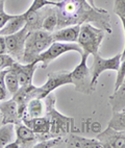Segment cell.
Listing matches in <instances>:
<instances>
[{"label":"cell","instance_id":"5","mask_svg":"<svg viewBox=\"0 0 125 148\" xmlns=\"http://www.w3.org/2000/svg\"><path fill=\"white\" fill-rule=\"evenodd\" d=\"M87 60L88 56L83 53L80 63L71 71V78L76 92L85 95H91L95 92L96 86L92 80V73L91 69L88 67Z\"/></svg>","mask_w":125,"mask_h":148},{"label":"cell","instance_id":"27","mask_svg":"<svg viewBox=\"0 0 125 148\" xmlns=\"http://www.w3.org/2000/svg\"><path fill=\"white\" fill-rule=\"evenodd\" d=\"M113 11L119 18H125V0H116Z\"/></svg>","mask_w":125,"mask_h":148},{"label":"cell","instance_id":"11","mask_svg":"<svg viewBox=\"0 0 125 148\" xmlns=\"http://www.w3.org/2000/svg\"><path fill=\"white\" fill-rule=\"evenodd\" d=\"M29 34V30L24 26L21 30L11 36L5 37L6 49L8 53L11 56H13L17 62L22 63L24 54V49H25V41Z\"/></svg>","mask_w":125,"mask_h":148},{"label":"cell","instance_id":"26","mask_svg":"<svg viewBox=\"0 0 125 148\" xmlns=\"http://www.w3.org/2000/svg\"><path fill=\"white\" fill-rule=\"evenodd\" d=\"M125 78V58L121 61L119 69L117 70V77L115 82V90H117L120 86L122 85Z\"/></svg>","mask_w":125,"mask_h":148},{"label":"cell","instance_id":"22","mask_svg":"<svg viewBox=\"0 0 125 148\" xmlns=\"http://www.w3.org/2000/svg\"><path fill=\"white\" fill-rule=\"evenodd\" d=\"M109 126L113 130L125 132V111L113 112V116L109 121Z\"/></svg>","mask_w":125,"mask_h":148},{"label":"cell","instance_id":"21","mask_svg":"<svg viewBox=\"0 0 125 148\" xmlns=\"http://www.w3.org/2000/svg\"><path fill=\"white\" fill-rule=\"evenodd\" d=\"M5 88L6 91L8 93H11L12 95H14L20 88V84H19L18 76H17L16 72L14 71L13 69L10 68L5 74Z\"/></svg>","mask_w":125,"mask_h":148},{"label":"cell","instance_id":"17","mask_svg":"<svg viewBox=\"0 0 125 148\" xmlns=\"http://www.w3.org/2000/svg\"><path fill=\"white\" fill-rule=\"evenodd\" d=\"M25 25H26V17L24 13L20 15H14L13 18L10 19L4 27L0 30V36L6 37V36L16 34L19 30H21Z\"/></svg>","mask_w":125,"mask_h":148},{"label":"cell","instance_id":"20","mask_svg":"<svg viewBox=\"0 0 125 148\" xmlns=\"http://www.w3.org/2000/svg\"><path fill=\"white\" fill-rule=\"evenodd\" d=\"M16 138L15 124L5 123L0 126V148H5Z\"/></svg>","mask_w":125,"mask_h":148},{"label":"cell","instance_id":"6","mask_svg":"<svg viewBox=\"0 0 125 148\" xmlns=\"http://www.w3.org/2000/svg\"><path fill=\"white\" fill-rule=\"evenodd\" d=\"M72 84L71 72L67 70H61L56 72H50L48 74L47 82L41 87H36L28 95V99L32 98H41L44 99L47 95L52 93L57 88L65 85Z\"/></svg>","mask_w":125,"mask_h":148},{"label":"cell","instance_id":"32","mask_svg":"<svg viewBox=\"0 0 125 148\" xmlns=\"http://www.w3.org/2000/svg\"><path fill=\"white\" fill-rule=\"evenodd\" d=\"M4 1L5 0H0V13L4 12Z\"/></svg>","mask_w":125,"mask_h":148},{"label":"cell","instance_id":"33","mask_svg":"<svg viewBox=\"0 0 125 148\" xmlns=\"http://www.w3.org/2000/svg\"><path fill=\"white\" fill-rule=\"evenodd\" d=\"M89 3H90L91 5L92 6H96V4H95V0H87Z\"/></svg>","mask_w":125,"mask_h":148},{"label":"cell","instance_id":"35","mask_svg":"<svg viewBox=\"0 0 125 148\" xmlns=\"http://www.w3.org/2000/svg\"><path fill=\"white\" fill-rule=\"evenodd\" d=\"M125 82V78H124V82Z\"/></svg>","mask_w":125,"mask_h":148},{"label":"cell","instance_id":"4","mask_svg":"<svg viewBox=\"0 0 125 148\" xmlns=\"http://www.w3.org/2000/svg\"><path fill=\"white\" fill-rule=\"evenodd\" d=\"M105 34L107 32L103 29L94 26L91 23H85L80 25L77 44L81 48L83 53L88 56L98 53L99 47L105 37Z\"/></svg>","mask_w":125,"mask_h":148},{"label":"cell","instance_id":"10","mask_svg":"<svg viewBox=\"0 0 125 148\" xmlns=\"http://www.w3.org/2000/svg\"><path fill=\"white\" fill-rule=\"evenodd\" d=\"M55 148H103L97 139H90L69 132L64 137L57 138Z\"/></svg>","mask_w":125,"mask_h":148},{"label":"cell","instance_id":"36","mask_svg":"<svg viewBox=\"0 0 125 148\" xmlns=\"http://www.w3.org/2000/svg\"><path fill=\"white\" fill-rule=\"evenodd\" d=\"M123 111H125V108H124V110H123Z\"/></svg>","mask_w":125,"mask_h":148},{"label":"cell","instance_id":"28","mask_svg":"<svg viewBox=\"0 0 125 148\" xmlns=\"http://www.w3.org/2000/svg\"><path fill=\"white\" fill-rule=\"evenodd\" d=\"M14 15H10V14H6L5 12H2L0 13V30L4 27V25L6 24V22L10 20V19L13 18Z\"/></svg>","mask_w":125,"mask_h":148},{"label":"cell","instance_id":"34","mask_svg":"<svg viewBox=\"0 0 125 148\" xmlns=\"http://www.w3.org/2000/svg\"><path fill=\"white\" fill-rule=\"evenodd\" d=\"M2 125V116H1V113H0V126Z\"/></svg>","mask_w":125,"mask_h":148},{"label":"cell","instance_id":"23","mask_svg":"<svg viewBox=\"0 0 125 148\" xmlns=\"http://www.w3.org/2000/svg\"><path fill=\"white\" fill-rule=\"evenodd\" d=\"M56 27H57V14H56L55 6H53L50 13L48 14L47 17L44 19L42 24V29L53 32L54 30H56Z\"/></svg>","mask_w":125,"mask_h":148},{"label":"cell","instance_id":"31","mask_svg":"<svg viewBox=\"0 0 125 148\" xmlns=\"http://www.w3.org/2000/svg\"><path fill=\"white\" fill-rule=\"evenodd\" d=\"M121 22H122V26H123V30H124V36H125V18H120ZM125 58V43H124V49L121 52V61Z\"/></svg>","mask_w":125,"mask_h":148},{"label":"cell","instance_id":"7","mask_svg":"<svg viewBox=\"0 0 125 148\" xmlns=\"http://www.w3.org/2000/svg\"><path fill=\"white\" fill-rule=\"evenodd\" d=\"M69 51H76L83 54V50L77 43H66V42H55L54 41L45 51H43L36 60V63H42L43 68L49 65L52 61L57 58L59 56Z\"/></svg>","mask_w":125,"mask_h":148},{"label":"cell","instance_id":"24","mask_svg":"<svg viewBox=\"0 0 125 148\" xmlns=\"http://www.w3.org/2000/svg\"><path fill=\"white\" fill-rule=\"evenodd\" d=\"M59 2H55V1H49V0H33L31 3V5L27 10V12H35L38 10H41L42 8L46 5H54L59 6Z\"/></svg>","mask_w":125,"mask_h":148},{"label":"cell","instance_id":"14","mask_svg":"<svg viewBox=\"0 0 125 148\" xmlns=\"http://www.w3.org/2000/svg\"><path fill=\"white\" fill-rule=\"evenodd\" d=\"M0 113L2 116V124H5V123L17 124L22 121L19 114L18 104L13 97L8 100L0 101Z\"/></svg>","mask_w":125,"mask_h":148},{"label":"cell","instance_id":"25","mask_svg":"<svg viewBox=\"0 0 125 148\" xmlns=\"http://www.w3.org/2000/svg\"><path fill=\"white\" fill-rule=\"evenodd\" d=\"M17 62L13 56H11L8 53L0 54V70L10 69L14 65V63Z\"/></svg>","mask_w":125,"mask_h":148},{"label":"cell","instance_id":"3","mask_svg":"<svg viewBox=\"0 0 125 148\" xmlns=\"http://www.w3.org/2000/svg\"><path fill=\"white\" fill-rule=\"evenodd\" d=\"M53 42L52 32L44 29H36L29 32L25 41V49L22 63L29 64L36 62L38 56L43 51H45Z\"/></svg>","mask_w":125,"mask_h":148},{"label":"cell","instance_id":"15","mask_svg":"<svg viewBox=\"0 0 125 148\" xmlns=\"http://www.w3.org/2000/svg\"><path fill=\"white\" fill-rule=\"evenodd\" d=\"M37 64L38 63H36V62L29 64H23L20 63V62H15L14 63V65L11 68L16 72L20 87L32 84L33 74H35L36 70H37Z\"/></svg>","mask_w":125,"mask_h":148},{"label":"cell","instance_id":"2","mask_svg":"<svg viewBox=\"0 0 125 148\" xmlns=\"http://www.w3.org/2000/svg\"><path fill=\"white\" fill-rule=\"evenodd\" d=\"M46 106V115L50 120V137L59 138L76 130L75 121L72 117H67L55 108V96L50 93L44 98Z\"/></svg>","mask_w":125,"mask_h":148},{"label":"cell","instance_id":"12","mask_svg":"<svg viewBox=\"0 0 125 148\" xmlns=\"http://www.w3.org/2000/svg\"><path fill=\"white\" fill-rule=\"evenodd\" d=\"M96 139L101 143L103 148H125V132L113 130L109 126L99 132Z\"/></svg>","mask_w":125,"mask_h":148},{"label":"cell","instance_id":"29","mask_svg":"<svg viewBox=\"0 0 125 148\" xmlns=\"http://www.w3.org/2000/svg\"><path fill=\"white\" fill-rule=\"evenodd\" d=\"M3 53H8L6 43H5V37L0 36V54H3Z\"/></svg>","mask_w":125,"mask_h":148},{"label":"cell","instance_id":"8","mask_svg":"<svg viewBox=\"0 0 125 148\" xmlns=\"http://www.w3.org/2000/svg\"><path fill=\"white\" fill-rule=\"evenodd\" d=\"M94 61L91 67L92 80L94 85H97L100 74L104 71H117L121 64V52L111 58H103L99 53L94 54Z\"/></svg>","mask_w":125,"mask_h":148},{"label":"cell","instance_id":"13","mask_svg":"<svg viewBox=\"0 0 125 148\" xmlns=\"http://www.w3.org/2000/svg\"><path fill=\"white\" fill-rule=\"evenodd\" d=\"M22 122L24 124L31 128L33 132L38 135L39 142L51 139L50 137V120L47 116L38 117V118H28V117H23ZM38 142V143H39Z\"/></svg>","mask_w":125,"mask_h":148},{"label":"cell","instance_id":"19","mask_svg":"<svg viewBox=\"0 0 125 148\" xmlns=\"http://www.w3.org/2000/svg\"><path fill=\"white\" fill-rule=\"evenodd\" d=\"M109 103L113 112H120L125 108V82L115 90L113 95L109 96Z\"/></svg>","mask_w":125,"mask_h":148},{"label":"cell","instance_id":"9","mask_svg":"<svg viewBox=\"0 0 125 148\" xmlns=\"http://www.w3.org/2000/svg\"><path fill=\"white\" fill-rule=\"evenodd\" d=\"M15 132L16 138L14 142L10 143L5 148H32L39 142L37 134L22 121L15 124Z\"/></svg>","mask_w":125,"mask_h":148},{"label":"cell","instance_id":"30","mask_svg":"<svg viewBox=\"0 0 125 148\" xmlns=\"http://www.w3.org/2000/svg\"><path fill=\"white\" fill-rule=\"evenodd\" d=\"M8 69H5V70H0V86L2 88H4V89H6L5 88V74L6 72H8Z\"/></svg>","mask_w":125,"mask_h":148},{"label":"cell","instance_id":"16","mask_svg":"<svg viewBox=\"0 0 125 148\" xmlns=\"http://www.w3.org/2000/svg\"><path fill=\"white\" fill-rule=\"evenodd\" d=\"M79 32L80 25H71V26L56 29L52 32L53 41H55V42L77 43Z\"/></svg>","mask_w":125,"mask_h":148},{"label":"cell","instance_id":"1","mask_svg":"<svg viewBox=\"0 0 125 148\" xmlns=\"http://www.w3.org/2000/svg\"><path fill=\"white\" fill-rule=\"evenodd\" d=\"M55 8L57 14L56 29L91 23L107 34L113 32L109 12L104 8L92 6L87 0H63Z\"/></svg>","mask_w":125,"mask_h":148},{"label":"cell","instance_id":"18","mask_svg":"<svg viewBox=\"0 0 125 148\" xmlns=\"http://www.w3.org/2000/svg\"><path fill=\"white\" fill-rule=\"evenodd\" d=\"M46 115V106L44 99L41 98H32L28 101L26 106V111L24 113L23 117L28 118H38ZM22 117V118H23Z\"/></svg>","mask_w":125,"mask_h":148}]
</instances>
